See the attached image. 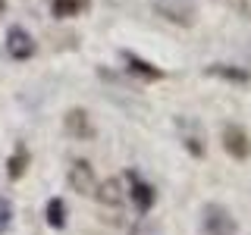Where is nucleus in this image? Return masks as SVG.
Returning a JSON list of instances; mask_svg holds the SVG:
<instances>
[{"label":"nucleus","mask_w":251,"mask_h":235,"mask_svg":"<svg viewBox=\"0 0 251 235\" xmlns=\"http://www.w3.org/2000/svg\"><path fill=\"white\" fill-rule=\"evenodd\" d=\"M6 13V0H0V16H3Z\"/></svg>","instance_id":"dca6fc26"},{"label":"nucleus","mask_w":251,"mask_h":235,"mask_svg":"<svg viewBox=\"0 0 251 235\" xmlns=\"http://www.w3.org/2000/svg\"><path fill=\"white\" fill-rule=\"evenodd\" d=\"M126 182H129L126 194L132 198L135 210H138V213H151V207L157 204V191H154V185H151V182H141L135 172H126Z\"/></svg>","instance_id":"6e6552de"},{"label":"nucleus","mask_w":251,"mask_h":235,"mask_svg":"<svg viewBox=\"0 0 251 235\" xmlns=\"http://www.w3.org/2000/svg\"><path fill=\"white\" fill-rule=\"evenodd\" d=\"M220 144H223V151L229 154L232 160H248L251 157V135L245 132V125H239V122H226L223 125Z\"/></svg>","instance_id":"f03ea898"},{"label":"nucleus","mask_w":251,"mask_h":235,"mask_svg":"<svg viewBox=\"0 0 251 235\" xmlns=\"http://www.w3.org/2000/svg\"><path fill=\"white\" fill-rule=\"evenodd\" d=\"M201 232L204 235H239V223H235L232 210L226 204H204L201 207Z\"/></svg>","instance_id":"f257e3e1"},{"label":"nucleus","mask_w":251,"mask_h":235,"mask_svg":"<svg viewBox=\"0 0 251 235\" xmlns=\"http://www.w3.org/2000/svg\"><path fill=\"white\" fill-rule=\"evenodd\" d=\"M91 6V0H50L53 19H75Z\"/></svg>","instance_id":"ddd939ff"},{"label":"nucleus","mask_w":251,"mask_h":235,"mask_svg":"<svg viewBox=\"0 0 251 235\" xmlns=\"http://www.w3.org/2000/svg\"><path fill=\"white\" fill-rule=\"evenodd\" d=\"M94 198H98L104 207H120V204L126 201V182L123 179H104V182H98V188H94Z\"/></svg>","instance_id":"9d476101"},{"label":"nucleus","mask_w":251,"mask_h":235,"mask_svg":"<svg viewBox=\"0 0 251 235\" xmlns=\"http://www.w3.org/2000/svg\"><path fill=\"white\" fill-rule=\"evenodd\" d=\"M66 182L73 188L75 194H82V198H94V188H98V176H94V166L88 160H73L69 163V172H66Z\"/></svg>","instance_id":"20e7f679"},{"label":"nucleus","mask_w":251,"mask_h":235,"mask_svg":"<svg viewBox=\"0 0 251 235\" xmlns=\"http://www.w3.org/2000/svg\"><path fill=\"white\" fill-rule=\"evenodd\" d=\"M28 166H31V151H28L25 141H19L16 151L6 157V179H10V182H19V179L28 172Z\"/></svg>","instance_id":"9b49d317"},{"label":"nucleus","mask_w":251,"mask_h":235,"mask_svg":"<svg viewBox=\"0 0 251 235\" xmlns=\"http://www.w3.org/2000/svg\"><path fill=\"white\" fill-rule=\"evenodd\" d=\"M120 57H123V63H126V69H129L132 75L145 78V82H160V78H167V72H163L160 66H154L151 60L138 57V53H132V50H123Z\"/></svg>","instance_id":"1a4fd4ad"},{"label":"nucleus","mask_w":251,"mask_h":235,"mask_svg":"<svg viewBox=\"0 0 251 235\" xmlns=\"http://www.w3.org/2000/svg\"><path fill=\"white\" fill-rule=\"evenodd\" d=\"M176 132L179 138H182V147L192 157H204L207 154V141H204V129L198 119H192V116H179L176 119Z\"/></svg>","instance_id":"39448f33"},{"label":"nucleus","mask_w":251,"mask_h":235,"mask_svg":"<svg viewBox=\"0 0 251 235\" xmlns=\"http://www.w3.org/2000/svg\"><path fill=\"white\" fill-rule=\"evenodd\" d=\"M151 6L167 22H176L182 28L195 25V0H151Z\"/></svg>","instance_id":"7ed1b4c3"},{"label":"nucleus","mask_w":251,"mask_h":235,"mask_svg":"<svg viewBox=\"0 0 251 235\" xmlns=\"http://www.w3.org/2000/svg\"><path fill=\"white\" fill-rule=\"evenodd\" d=\"M6 53H10L16 63H25L38 53V44L22 25H10L6 28Z\"/></svg>","instance_id":"423d86ee"},{"label":"nucleus","mask_w":251,"mask_h":235,"mask_svg":"<svg viewBox=\"0 0 251 235\" xmlns=\"http://www.w3.org/2000/svg\"><path fill=\"white\" fill-rule=\"evenodd\" d=\"M44 219L50 229H66V201L63 198H50L44 207Z\"/></svg>","instance_id":"4468645a"},{"label":"nucleus","mask_w":251,"mask_h":235,"mask_svg":"<svg viewBox=\"0 0 251 235\" xmlns=\"http://www.w3.org/2000/svg\"><path fill=\"white\" fill-rule=\"evenodd\" d=\"M204 72L214 75V78H223V82H235V85L251 82V72H248V69H242V66H229V63H210Z\"/></svg>","instance_id":"f8f14e48"},{"label":"nucleus","mask_w":251,"mask_h":235,"mask_svg":"<svg viewBox=\"0 0 251 235\" xmlns=\"http://www.w3.org/2000/svg\"><path fill=\"white\" fill-rule=\"evenodd\" d=\"M63 129H66V135L75 138V141H91L94 138V122H91V116H88L85 107L66 110V116H63Z\"/></svg>","instance_id":"0eeeda50"},{"label":"nucleus","mask_w":251,"mask_h":235,"mask_svg":"<svg viewBox=\"0 0 251 235\" xmlns=\"http://www.w3.org/2000/svg\"><path fill=\"white\" fill-rule=\"evenodd\" d=\"M10 223H13V204L10 198H0V229H6Z\"/></svg>","instance_id":"2eb2a0df"}]
</instances>
